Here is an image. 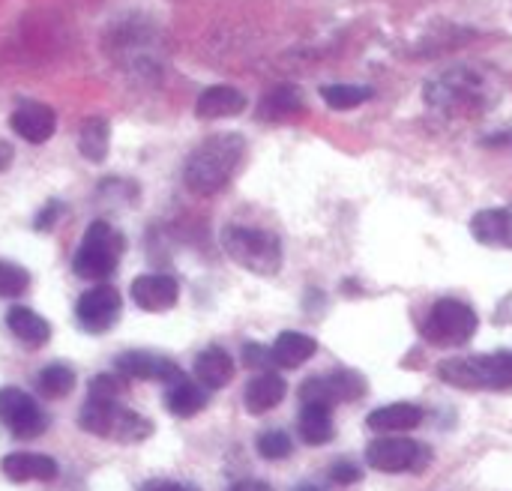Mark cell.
<instances>
[{
    "label": "cell",
    "mask_w": 512,
    "mask_h": 491,
    "mask_svg": "<svg viewBox=\"0 0 512 491\" xmlns=\"http://www.w3.org/2000/svg\"><path fill=\"white\" fill-rule=\"evenodd\" d=\"M36 390L45 396V399H66L72 390H75V372L69 366H45L39 375H36Z\"/></svg>",
    "instance_id": "27"
},
{
    "label": "cell",
    "mask_w": 512,
    "mask_h": 491,
    "mask_svg": "<svg viewBox=\"0 0 512 491\" xmlns=\"http://www.w3.org/2000/svg\"><path fill=\"white\" fill-rule=\"evenodd\" d=\"M195 378H198V384H204L207 390H222V387H228L231 378H234V360H231V354H228L225 348H219V345L201 351L198 360H195Z\"/></svg>",
    "instance_id": "19"
},
{
    "label": "cell",
    "mask_w": 512,
    "mask_h": 491,
    "mask_svg": "<svg viewBox=\"0 0 512 491\" xmlns=\"http://www.w3.org/2000/svg\"><path fill=\"white\" fill-rule=\"evenodd\" d=\"M246 111V96L237 90V87H228V84H216V87H207L198 102H195V114L201 120H216V117H234Z\"/></svg>",
    "instance_id": "18"
},
{
    "label": "cell",
    "mask_w": 512,
    "mask_h": 491,
    "mask_svg": "<svg viewBox=\"0 0 512 491\" xmlns=\"http://www.w3.org/2000/svg\"><path fill=\"white\" fill-rule=\"evenodd\" d=\"M6 327H9V333H12L24 348H30V351L45 348L48 339H51V324H48L42 315H36L33 309H27V306H12V309L6 312Z\"/></svg>",
    "instance_id": "17"
},
{
    "label": "cell",
    "mask_w": 512,
    "mask_h": 491,
    "mask_svg": "<svg viewBox=\"0 0 512 491\" xmlns=\"http://www.w3.org/2000/svg\"><path fill=\"white\" fill-rule=\"evenodd\" d=\"M255 447H258V456L267 459V462H282V459H288V456L294 453V441H291V435L282 432V429L261 432Z\"/></svg>",
    "instance_id": "29"
},
{
    "label": "cell",
    "mask_w": 512,
    "mask_h": 491,
    "mask_svg": "<svg viewBox=\"0 0 512 491\" xmlns=\"http://www.w3.org/2000/svg\"><path fill=\"white\" fill-rule=\"evenodd\" d=\"M153 435V420L129 411V408H117L114 414V423L108 429V438L105 441H117V444H141Z\"/></svg>",
    "instance_id": "23"
},
{
    "label": "cell",
    "mask_w": 512,
    "mask_h": 491,
    "mask_svg": "<svg viewBox=\"0 0 512 491\" xmlns=\"http://www.w3.org/2000/svg\"><path fill=\"white\" fill-rule=\"evenodd\" d=\"M63 213H66L63 201H48V204L39 210V216H36L33 228H36V231H51V228L60 222V216H63Z\"/></svg>",
    "instance_id": "33"
},
{
    "label": "cell",
    "mask_w": 512,
    "mask_h": 491,
    "mask_svg": "<svg viewBox=\"0 0 512 491\" xmlns=\"http://www.w3.org/2000/svg\"><path fill=\"white\" fill-rule=\"evenodd\" d=\"M120 252H123V237L105 219H99L84 231V240L72 258V270L78 279L102 282L117 270Z\"/></svg>",
    "instance_id": "5"
},
{
    "label": "cell",
    "mask_w": 512,
    "mask_h": 491,
    "mask_svg": "<svg viewBox=\"0 0 512 491\" xmlns=\"http://www.w3.org/2000/svg\"><path fill=\"white\" fill-rule=\"evenodd\" d=\"M498 84L489 72L474 69V66H453L435 78L426 81L423 99L426 108L438 117H453V120H474L489 114L498 105Z\"/></svg>",
    "instance_id": "1"
},
{
    "label": "cell",
    "mask_w": 512,
    "mask_h": 491,
    "mask_svg": "<svg viewBox=\"0 0 512 491\" xmlns=\"http://www.w3.org/2000/svg\"><path fill=\"white\" fill-rule=\"evenodd\" d=\"M225 255L255 276H276L282 270V243L276 234L249 228V225H228L222 231Z\"/></svg>",
    "instance_id": "3"
},
{
    "label": "cell",
    "mask_w": 512,
    "mask_h": 491,
    "mask_svg": "<svg viewBox=\"0 0 512 491\" xmlns=\"http://www.w3.org/2000/svg\"><path fill=\"white\" fill-rule=\"evenodd\" d=\"M15 135H21L30 144H45L54 129H57V114L51 105L36 102V99H24L21 105H15L12 117H9Z\"/></svg>",
    "instance_id": "12"
},
{
    "label": "cell",
    "mask_w": 512,
    "mask_h": 491,
    "mask_svg": "<svg viewBox=\"0 0 512 491\" xmlns=\"http://www.w3.org/2000/svg\"><path fill=\"white\" fill-rule=\"evenodd\" d=\"M9 162H12V147L6 141H0V171H6Z\"/></svg>",
    "instance_id": "37"
},
{
    "label": "cell",
    "mask_w": 512,
    "mask_h": 491,
    "mask_svg": "<svg viewBox=\"0 0 512 491\" xmlns=\"http://www.w3.org/2000/svg\"><path fill=\"white\" fill-rule=\"evenodd\" d=\"M111 144V126L105 117H87L78 132V150L87 162H102L108 156Z\"/></svg>",
    "instance_id": "25"
},
{
    "label": "cell",
    "mask_w": 512,
    "mask_h": 491,
    "mask_svg": "<svg viewBox=\"0 0 512 491\" xmlns=\"http://www.w3.org/2000/svg\"><path fill=\"white\" fill-rule=\"evenodd\" d=\"M330 477H333V483H360L363 480V474L354 468V465H345V462H336L333 468H330Z\"/></svg>",
    "instance_id": "34"
},
{
    "label": "cell",
    "mask_w": 512,
    "mask_h": 491,
    "mask_svg": "<svg viewBox=\"0 0 512 491\" xmlns=\"http://www.w3.org/2000/svg\"><path fill=\"white\" fill-rule=\"evenodd\" d=\"M321 96L333 111H351V108L372 99V87H363V84H327V87H321Z\"/></svg>",
    "instance_id": "28"
},
{
    "label": "cell",
    "mask_w": 512,
    "mask_h": 491,
    "mask_svg": "<svg viewBox=\"0 0 512 491\" xmlns=\"http://www.w3.org/2000/svg\"><path fill=\"white\" fill-rule=\"evenodd\" d=\"M300 438L312 447H321V444H330L336 429H333V417H330V408L324 405H303L300 411Z\"/></svg>",
    "instance_id": "24"
},
{
    "label": "cell",
    "mask_w": 512,
    "mask_h": 491,
    "mask_svg": "<svg viewBox=\"0 0 512 491\" xmlns=\"http://www.w3.org/2000/svg\"><path fill=\"white\" fill-rule=\"evenodd\" d=\"M114 369L123 375V378H132V381H162V384H174L183 375V369L165 357H156V354H147V351H126L114 360Z\"/></svg>",
    "instance_id": "11"
},
{
    "label": "cell",
    "mask_w": 512,
    "mask_h": 491,
    "mask_svg": "<svg viewBox=\"0 0 512 491\" xmlns=\"http://www.w3.org/2000/svg\"><path fill=\"white\" fill-rule=\"evenodd\" d=\"M429 447L408 441V438H378L366 447V462L375 471L384 474H402V471H423L429 465Z\"/></svg>",
    "instance_id": "8"
},
{
    "label": "cell",
    "mask_w": 512,
    "mask_h": 491,
    "mask_svg": "<svg viewBox=\"0 0 512 491\" xmlns=\"http://www.w3.org/2000/svg\"><path fill=\"white\" fill-rule=\"evenodd\" d=\"M132 300L144 312H168L180 300V285L174 276L165 273H147L132 282Z\"/></svg>",
    "instance_id": "13"
},
{
    "label": "cell",
    "mask_w": 512,
    "mask_h": 491,
    "mask_svg": "<svg viewBox=\"0 0 512 491\" xmlns=\"http://www.w3.org/2000/svg\"><path fill=\"white\" fill-rule=\"evenodd\" d=\"M438 378L459 390H510L512 351L444 360L438 366Z\"/></svg>",
    "instance_id": "4"
},
{
    "label": "cell",
    "mask_w": 512,
    "mask_h": 491,
    "mask_svg": "<svg viewBox=\"0 0 512 491\" xmlns=\"http://www.w3.org/2000/svg\"><path fill=\"white\" fill-rule=\"evenodd\" d=\"M300 111H303V96H300V90L291 87V84H282V87L270 90V93L264 96L261 108H258V114H261L264 120H288V117H294V114H300Z\"/></svg>",
    "instance_id": "26"
},
{
    "label": "cell",
    "mask_w": 512,
    "mask_h": 491,
    "mask_svg": "<svg viewBox=\"0 0 512 491\" xmlns=\"http://www.w3.org/2000/svg\"><path fill=\"white\" fill-rule=\"evenodd\" d=\"M228 491H273L267 483H261V480H243V483H237V486H231Z\"/></svg>",
    "instance_id": "36"
},
{
    "label": "cell",
    "mask_w": 512,
    "mask_h": 491,
    "mask_svg": "<svg viewBox=\"0 0 512 491\" xmlns=\"http://www.w3.org/2000/svg\"><path fill=\"white\" fill-rule=\"evenodd\" d=\"M243 150H246V141L237 132H219V135L207 138L186 159V168H183L186 186L198 195L219 192L234 177V171L243 159Z\"/></svg>",
    "instance_id": "2"
},
{
    "label": "cell",
    "mask_w": 512,
    "mask_h": 491,
    "mask_svg": "<svg viewBox=\"0 0 512 491\" xmlns=\"http://www.w3.org/2000/svg\"><path fill=\"white\" fill-rule=\"evenodd\" d=\"M30 288V273L12 261H0V297L12 300L21 297Z\"/></svg>",
    "instance_id": "30"
},
{
    "label": "cell",
    "mask_w": 512,
    "mask_h": 491,
    "mask_svg": "<svg viewBox=\"0 0 512 491\" xmlns=\"http://www.w3.org/2000/svg\"><path fill=\"white\" fill-rule=\"evenodd\" d=\"M420 423H423V408L411 402L384 405L366 417V426L375 432H408V429H417Z\"/></svg>",
    "instance_id": "21"
},
{
    "label": "cell",
    "mask_w": 512,
    "mask_h": 491,
    "mask_svg": "<svg viewBox=\"0 0 512 491\" xmlns=\"http://www.w3.org/2000/svg\"><path fill=\"white\" fill-rule=\"evenodd\" d=\"M87 396L90 399H108V402H120L123 396H126V381H123V375L117 372V375H96L93 381H90V387H87Z\"/></svg>",
    "instance_id": "31"
},
{
    "label": "cell",
    "mask_w": 512,
    "mask_h": 491,
    "mask_svg": "<svg viewBox=\"0 0 512 491\" xmlns=\"http://www.w3.org/2000/svg\"><path fill=\"white\" fill-rule=\"evenodd\" d=\"M294 491H324V489H318V486H312V483H303V486H297Z\"/></svg>",
    "instance_id": "38"
},
{
    "label": "cell",
    "mask_w": 512,
    "mask_h": 491,
    "mask_svg": "<svg viewBox=\"0 0 512 491\" xmlns=\"http://www.w3.org/2000/svg\"><path fill=\"white\" fill-rule=\"evenodd\" d=\"M471 234H474L477 243H483V246L512 249V204L510 207L480 210V213L471 219Z\"/></svg>",
    "instance_id": "16"
},
{
    "label": "cell",
    "mask_w": 512,
    "mask_h": 491,
    "mask_svg": "<svg viewBox=\"0 0 512 491\" xmlns=\"http://www.w3.org/2000/svg\"><path fill=\"white\" fill-rule=\"evenodd\" d=\"M0 423L21 441H33L48 432V417L39 402L18 387L0 390Z\"/></svg>",
    "instance_id": "7"
},
{
    "label": "cell",
    "mask_w": 512,
    "mask_h": 491,
    "mask_svg": "<svg viewBox=\"0 0 512 491\" xmlns=\"http://www.w3.org/2000/svg\"><path fill=\"white\" fill-rule=\"evenodd\" d=\"M480 321H477V312L456 300V297H444L432 306L426 324H423V336L426 342L432 345H441V348H459L465 342L474 339Z\"/></svg>",
    "instance_id": "6"
},
{
    "label": "cell",
    "mask_w": 512,
    "mask_h": 491,
    "mask_svg": "<svg viewBox=\"0 0 512 491\" xmlns=\"http://www.w3.org/2000/svg\"><path fill=\"white\" fill-rule=\"evenodd\" d=\"M366 393V381L357 372H333V375H315L300 387V402L303 405H342V402H357Z\"/></svg>",
    "instance_id": "9"
},
{
    "label": "cell",
    "mask_w": 512,
    "mask_h": 491,
    "mask_svg": "<svg viewBox=\"0 0 512 491\" xmlns=\"http://www.w3.org/2000/svg\"><path fill=\"white\" fill-rule=\"evenodd\" d=\"M285 393H288L285 378H279L276 372H258L243 390V405L249 414L261 417V414L273 411L285 399Z\"/></svg>",
    "instance_id": "15"
},
{
    "label": "cell",
    "mask_w": 512,
    "mask_h": 491,
    "mask_svg": "<svg viewBox=\"0 0 512 491\" xmlns=\"http://www.w3.org/2000/svg\"><path fill=\"white\" fill-rule=\"evenodd\" d=\"M141 491H201L195 489V486H189V483H174V480H150V483H144Z\"/></svg>",
    "instance_id": "35"
},
{
    "label": "cell",
    "mask_w": 512,
    "mask_h": 491,
    "mask_svg": "<svg viewBox=\"0 0 512 491\" xmlns=\"http://www.w3.org/2000/svg\"><path fill=\"white\" fill-rule=\"evenodd\" d=\"M0 468L12 483H54L60 474V465L42 453H9Z\"/></svg>",
    "instance_id": "14"
},
{
    "label": "cell",
    "mask_w": 512,
    "mask_h": 491,
    "mask_svg": "<svg viewBox=\"0 0 512 491\" xmlns=\"http://www.w3.org/2000/svg\"><path fill=\"white\" fill-rule=\"evenodd\" d=\"M75 321L84 333L102 336L120 321V294L111 285H96L84 291L75 303Z\"/></svg>",
    "instance_id": "10"
},
{
    "label": "cell",
    "mask_w": 512,
    "mask_h": 491,
    "mask_svg": "<svg viewBox=\"0 0 512 491\" xmlns=\"http://www.w3.org/2000/svg\"><path fill=\"white\" fill-rule=\"evenodd\" d=\"M243 363H246V369L270 372V369L276 366L273 348H264V345H258V342H249V345H243Z\"/></svg>",
    "instance_id": "32"
},
{
    "label": "cell",
    "mask_w": 512,
    "mask_h": 491,
    "mask_svg": "<svg viewBox=\"0 0 512 491\" xmlns=\"http://www.w3.org/2000/svg\"><path fill=\"white\" fill-rule=\"evenodd\" d=\"M315 351H318V342H315L312 336L294 333V330L282 333V336L273 342V360H276V366H282V369H297V366H303L306 360L315 357Z\"/></svg>",
    "instance_id": "22"
},
{
    "label": "cell",
    "mask_w": 512,
    "mask_h": 491,
    "mask_svg": "<svg viewBox=\"0 0 512 491\" xmlns=\"http://www.w3.org/2000/svg\"><path fill=\"white\" fill-rule=\"evenodd\" d=\"M165 408H168V414H174L180 420H189V417H195V414H201L207 408V387L195 384L189 378H180V381H174L168 387Z\"/></svg>",
    "instance_id": "20"
}]
</instances>
